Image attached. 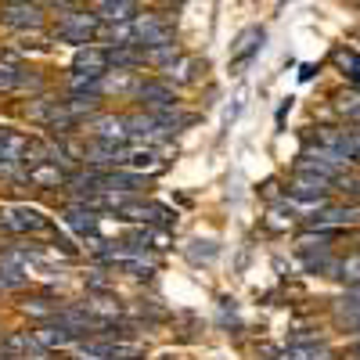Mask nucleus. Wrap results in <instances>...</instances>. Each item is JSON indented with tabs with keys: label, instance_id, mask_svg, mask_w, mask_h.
<instances>
[{
	"label": "nucleus",
	"instance_id": "9d476101",
	"mask_svg": "<svg viewBox=\"0 0 360 360\" xmlns=\"http://www.w3.org/2000/svg\"><path fill=\"white\" fill-rule=\"evenodd\" d=\"M148 62V54L141 51V47H134V44H112L108 47V65L115 69V72H134L137 65H144Z\"/></svg>",
	"mask_w": 360,
	"mask_h": 360
},
{
	"label": "nucleus",
	"instance_id": "c85d7f7f",
	"mask_svg": "<svg viewBox=\"0 0 360 360\" xmlns=\"http://www.w3.org/2000/svg\"><path fill=\"white\" fill-rule=\"evenodd\" d=\"M285 4H288V0H285Z\"/></svg>",
	"mask_w": 360,
	"mask_h": 360
},
{
	"label": "nucleus",
	"instance_id": "9b49d317",
	"mask_svg": "<svg viewBox=\"0 0 360 360\" xmlns=\"http://www.w3.org/2000/svg\"><path fill=\"white\" fill-rule=\"evenodd\" d=\"M29 144H33V141H25L22 134L0 130V169H4V166H15V162H25Z\"/></svg>",
	"mask_w": 360,
	"mask_h": 360
},
{
	"label": "nucleus",
	"instance_id": "2eb2a0df",
	"mask_svg": "<svg viewBox=\"0 0 360 360\" xmlns=\"http://www.w3.org/2000/svg\"><path fill=\"white\" fill-rule=\"evenodd\" d=\"M29 180L33 184H44V188H54L65 180V169H58V162H37L33 169H29Z\"/></svg>",
	"mask_w": 360,
	"mask_h": 360
},
{
	"label": "nucleus",
	"instance_id": "7ed1b4c3",
	"mask_svg": "<svg viewBox=\"0 0 360 360\" xmlns=\"http://www.w3.org/2000/svg\"><path fill=\"white\" fill-rule=\"evenodd\" d=\"M332 184H335V180H328V176H321V173L299 169L288 191H292V198L307 202V205H324V198H328V191H332Z\"/></svg>",
	"mask_w": 360,
	"mask_h": 360
},
{
	"label": "nucleus",
	"instance_id": "c756f323",
	"mask_svg": "<svg viewBox=\"0 0 360 360\" xmlns=\"http://www.w3.org/2000/svg\"><path fill=\"white\" fill-rule=\"evenodd\" d=\"M332 360H335V356H332Z\"/></svg>",
	"mask_w": 360,
	"mask_h": 360
},
{
	"label": "nucleus",
	"instance_id": "4468645a",
	"mask_svg": "<svg viewBox=\"0 0 360 360\" xmlns=\"http://www.w3.org/2000/svg\"><path fill=\"white\" fill-rule=\"evenodd\" d=\"M101 22H134L137 18V0H108V4H98Z\"/></svg>",
	"mask_w": 360,
	"mask_h": 360
},
{
	"label": "nucleus",
	"instance_id": "6e6552de",
	"mask_svg": "<svg viewBox=\"0 0 360 360\" xmlns=\"http://www.w3.org/2000/svg\"><path fill=\"white\" fill-rule=\"evenodd\" d=\"M314 227H353L360 224V205H328L317 209V217H310Z\"/></svg>",
	"mask_w": 360,
	"mask_h": 360
},
{
	"label": "nucleus",
	"instance_id": "20e7f679",
	"mask_svg": "<svg viewBox=\"0 0 360 360\" xmlns=\"http://www.w3.org/2000/svg\"><path fill=\"white\" fill-rule=\"evenodd\" d=\"M0 227L4 231H15V234H25V231H47V217L40 213V209L33 205H11L0 213Z\"/></svg>",
	"mask_w": 360,
	"mask_h": 360
},
{
	"label": "nucleus",
	"instance_id": "5701e85b",
	"mask_svg": "<svg viewBox=\"0 0 360 360\" xmlns=\"http://www.w3.org/2000/svg\"><path fill=\"white\" fill-rule=\"evenodd\" d=\"M29 278L22 274L18 266H11V263H0V288H22Z\"/></svg>",
	"mask_w": 360,
	"mask_h": 360
},
{
	"label": "nucleus",
	"instance_id": "412c9836",
	"mask_svg": "<svg viewBox=\"0 0 360 360\" xmlns=\"http://www.w3.org/2000/svg\"><path fill=\"white\" fill-rule=\"evenodd\" d=\"M159 159V152H155V148H130V155H127V166H134V169H144V166H159L155 162Z\"/></svg>",
	"mask_w": 360,
	"mask_h": 360
},
{
	"label": "nucleus",
	"instance_id": "ddd939ff",
	"mask_svg": "<svg viewBox=\"0 0 360 360\" xmlns=\"http://www.w3.org/2000/svg\"><path fill=\"white\" fill-rule=\"evenodd\" d=\"M90 130H94L98 141H119V144H123L130 137V123H127V119H115V115H101Z\"/></svg>",
	"mask_w": 360,
	"mask_h": 360
},
{
	"label": "nucleus",
	"instance_id": "39448f33",
	"mask_svg": "<svg viewBox=\"0 0 360 360\" xmlns=\"http://www.w3.org/2000/svg\"><path fill=\"white\" fill-rule=\"evenodd\" d=\"M0 22L8 29H40L44 25V8L33 0H18V4H4L0 8Z\"/></svg>",
	"mask_w": 360,
	"mask_h": 360
},
{
	"label": "nucleus",
	"instance_id": "b1692460",
	"mask_svg": "<svg viewBox=\"0 0 360 360\" xmlns=\"http://www.w3.org/2000/svg\"><path fill=\"white\" fill-rule=\"evenodd\" d=\"M159 4H166V8H173V4H180V0H159Z\"/></svg>",
	"mask_w": 360,
	"mask_h": 360
},
{
	"label": "nucleus",
	"instance_id": "f257e3e1",
	"mask_svg": "<svg viewBox=\"0 0 360 360\" xmlns=\"http://www.w3.org/2000/svg\"><path fill=\"white\" fill-rule=\"evenodd\" d=\"M130 44L141 47V51L166 47V44H173V25L159 15H137L130 22Z\"/></svg>",
	"mask_w": 360,
	"mask_h": 360
},
{
	"label": "nucleus",
	"instance_id": "aec40b11",
	"mask_svg": "<svg viewBox=\"0 0 360 360\" xmlns=\"http://www.w3.org/2000/svg\"><path fill=\"white\" fill-rule=\"evenodd\" d=\"M285 360H332V353H328L324 346H292L288 353H285Z\"/></svg>",
	"mask_w": 360,
	"mask_h": 360
},
{
	"label": "nucleus",
	"instance_id": "f03ea898",
	"mask_svg": "<svg viewBox=\"0 0 360 360\" xmlns=\"http://www.w3.org/2000/svg\"><path fill=\"white\" fill-rule=\"evenodd\" d=\"M101 33V15H83V11H65V18L58 22V37L69 44H90Z\"/></svg>",
	"mask_w": 360,
	"mask_h": 360
},
{
	"label": "nucleus",
	"instance_id": "1a4fd4ad",
	"mask_svg": "<svg viewBox=\"0 0 360 360\" xmlns=\"http://www.w3.org/2000/svg\"><path fill=\"white\" fill-rule=\"evenodd\" d=\"M259 47H263V29H245V33L238 37L234 51H231V69L234 72L245 69L252 62V54H259Z\"/></svg>",
	"mask_w": 360,
	"mask_h": 360
},
{
	"label": "nucleus",
	"instance_id": "a211bd4d",
	"mask_svg": "<svg viewBox=\"0 0 360 360\" xmlns=\"http://www.w3.org/2000/svg\"><path fill=\"white\" fill-rule=\"evenodd\" d=\"M335 278L342 285H360V252H349L346 259L335 263Z\"/></svg>",
	"mask_w": 360,
	"mask_h": 360
},
{
	"label": "nucleus",
	"instance_id": "393cba45",
	"mask_svg": "<svg viewBox=\"0 0 360 360\" xmlns=\"http://www.w3.org/2000/svg\"><path fill=\"white\" fill-rule=\"evenodd\" d=\"M353 360H360V342H356V346H353Z\"/></svg>",
	"mask_w": 360,
	"mask_h": 360
},
{
	"label": "nucleus",
	"instance_id": "6ab92c4d",
	"mask_svg": "<svg viewBox=\"0 0 360 360\" xmlns=\"http://www.w3.org/2000/svg\"><path fill=\"white\" fill-rule=\"evenodd\" d=\"M335 65L360 86V54H356L353 47H339V51H335Z\"/></svg>",
	"mask_w": 360,
	"mask_h": 360
},
{
	"label": "nucleus",
	"instance_id": "f8f14e48",
	"mask_svg": "<svg viewBox=\"0 0 360 360\" xmlns=\"http://www.w3.org/2000/svg\"><path fill=\"white\" fill-rule=\"evenodd\" d=\"M198 72H202L198 58H191V54H176L173 62L166 65V83H180V86H188V83H195V79H198Z\"/></svg>",
	"mask_w": 360,
	"mask_h": 360
},
{
	"label": "nucleus",
	"instance_id": "4be33fe9",
	"mask_svg": "<svg viewBox=\"0 0 360 360\" xmlns=\"http://www.w3.org/2000/svg\"><path fill=\"white\" fill-rule=\"evenodd\" d=\"M69 224H72L79 234H94V227H98V217L90 213V209H86V213H83V209H69Z\"/></svg>",
	"mask_w": 360,
	"mask_h": 360
},
{
	"label": "nucleus",
	"instance_id": "dca6fc26",
	"mask_svg": "<svg viewBox=\"0 0 360 360\" xmlns=\"http://www.w3.org/2000/svg\"><path fill=\"white\" fill-rule=\"evenodd\" d=\"M22 86H33V90H40V79H37V76H22L18 69L0 65V90H22Z\"/></svg>",
	"mask_w": 360,
	"mask_h": 360
},
{
	"label": "nucleus",
	"instance_id": "cd10ccee",
	"mask_svg": "<svg viewBox=\"0 0 360 360\" xmlns=\"http://www.w3.org/2000/svg\"><path fill=\"white\" fill-rule=\"evenodd\" d=\"M356 332H360V324H356Z\"/></svg>",
	"mask_w": 360,
	"mask_h": 360
},
{
	"label": "nucleus",
	"instance_id": "423d86ee",
	"mask_svg": "<svg viewBox=\"0 0 360 360\" xmlns=\"http://www.w3.org/2000/svg\"><path fill=\"white\" fill-rule=\"evenodd\" d=\"M112 65H108V51H101V47H90V44H83L79 51H76V58H72V72H86V76H105Z\"/></svg>",
	"mask_w": 360,
	"mask_h": 360
},
{
	"label": "nucleus",
	"instance_id": "0eeeda50",
	"mask_svg": "<svg viewBox=\"0 0 360 360\" xmlns=\"http://www.w3.org/2000/svg\"><path fill=\"white\" fill-rule=\"evenodd\" d=\"M137 98L152 108V112H162V108H176V94L169 90V83H159V79H148L137 86Z\"/></svg>",
	"mask_w": 360,
	"mask_h": 360
},
{
	"label": "nucleus",
	"instance_id": "a878e982",
	"mask_svg": "<svg viewBox=\"0 0 360 360\" xmlns=\"http://www.w3.org/2000/svg\"><path fill=\"white\" fill-rule=\"evenodd\" d=\"M4 4H18V0H4Z\"/></svg>",
	"mask_w": 360,
	"mask_h": 360
},
{
	"label": "nucleus",
	"instance_id": "bb28decb",
	"mask_svg": "<svg viewBox=\"0 0 360 360\" xmlns=\"http://www.w3.org/2000/svg\"><path fill=\"white\" fill-rule=\"evenodd\" d=\"M98 4H108V0H98Z\"/></svg>",
	"mask_w": 360,
	"mask_h": 360
},
{
	"label": "nucleus",
	"instance_id": "f3484780",
	"mask_svg": "<svg viewBox=\"0 0 360 360\" xmlns=\"http://www.w3.org/2000/svg\"><path fill=\"white\" fill-rule=\"evenodd\" d=\"M335 112L349 119V123H360V90H342L335 98Z\"/></svg>",
	"mask_w": 360,
	"mask_h": 360
}]
</instances>
